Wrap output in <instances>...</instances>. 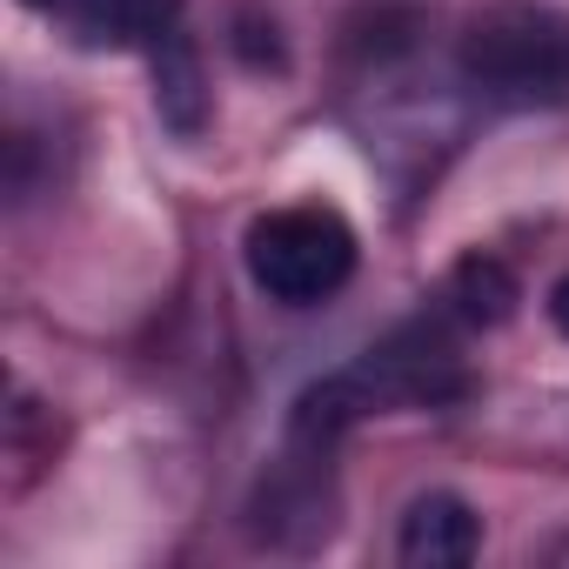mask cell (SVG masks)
<instances>
[{"label": "cell", "instance_id": "4", "mask_svg": "<svg viewBox=\"0 0 569 569\" xmlns=\"http://www.w3.org/2000/svg\"><path fill=\"white\" fill-rule=\"evenodd\" d=\"M476 549H482V516L456 489H429L402 509L396 556L409 569H456V562H476Z\"/></svg>", "mask_w": 569, "mask_h": 569}, {"label": "cell", "instance_id": "3", "mask_svg": "<svg viewBox=\"0 0 569 569\" xmlns=\"http://www.w3.org/2000/svg\"><path fill=\"white\" fill-rule=\"evenodd\" d=\"M54 21L88 54H141V61H154L168 41L188 34V0H61Z\"/></svg>", "mask_w": 569, "mask_h": 569}, {"label": "cell", "instance_id": "6", "mask_svg": "<svg viewBox=\"0 0 569 569\" xmlns=\"http://www.w3.org/2000/svg\"><path fill=\"white\" fill-rule=\"evenodd\" d=\"M228 54L248 74H289V34H281V21L268 8H254V0H241L228 14Z\"/></svg>", "mask_w": 569, "mask_h": 569}, {"label": "cell", "instance_id": "1", "mask_svg": "<svg viewBox=\"0 0 569 569\" xmlns=\"http://www.w3.org/2000/svg\"><path fill=\"white\" fill-rule=\"evenodd\" d=\"M449 81L482 114H536L569 101V14L549 0H489L456 28Z\"/></svg>", "mask_w": 569, "mask_h": 569}, {"label": "cell", "instance_id": "8", "mask_svg": "<svg viewBox=\"0 0 569 569\" xmlns=\"http://www.w3.org/2000/svg\"><path fill=\"white\" fill-rule=\"evenodd\" d=\"M21 8H34V14H54V8H61V0H21Z\"/></svg>", "mask_w": 569, "mask_h": 569}, {"label": "cell", "instance_id": "2", "mask_svg": "<svg viewBox=\"0 0 569 569\" xmlns=\"http://www.w3.org/2000/svg\"><path fill=\"white\" fill-rule=\"evenodd\" d=\"M356 261H362V241H356L349 214L329 208V201L268 208L241 234L248 281L268 302H281V309H322V302H336L356 281Z\"/></svg>", "mask_w": 569, "mask_h": 569}, {"label": "cell", "instance_id": "7", "mask_svg": "<svg viewBox=\"0 0 569 569\" xmlns=\"http://www.w3.org/2000/svg\"><path fill=\"white\" fill-rule=\"evenodd\" d=\"M549 322H556V329L569 336V274H562L556 289H549Z\"/></svg>", "mask_w": 569, "mask_h": 569}, {"label": "cell", "instance_id": "5", "mask_svg": "<svg viewBox=\"0 0 569 569\" xmlns=\"http://www.w3.org/2000/svg\"><path fill=\"white\" fill-rule=\"evenodd\" d=\"M462 329H496V322H509V309H516V274L496 261V254H462L456 268H449V281H442V296H436Z\"/></svg>", "mask_w": 569, "mask_h": 569}, {"label": "cell", "instance_id": "9", "mask_svg": "<svg viewBox=\"0 0 569 569\" xmlns=\"http://www.w3.org/2000/svg\"><path fill=\"white\" fill-rule=\"evenodd\" d=\"M556 562H569V536H562V542H556Z\"/></svg>", "mask_w": 569, "mask_h": 569}]
</instances>
